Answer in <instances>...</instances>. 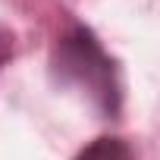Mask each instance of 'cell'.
<instances>
[{"instance_id":"3","label":"cell","mask_w":160,"mask_h":160,"mask_svg":"<svg viewBox=\"0 0 160 160\" xmlns=\"http://www.w3.org/2000/svg\"><path fill=\"white\" fill-rule=\"evenodd\" d=\"M16 53V35L7 28V25H0V69H3Z\"/></svg>"},{"instance_id":"1","label":"cell","mask_w":160,"mask_h":160,"mask_svg":"<svg viewBox=\"0 0 160 160\" xmlns=\"http://www.w3.org/2000/svg\"><path fill=\"white\" fill-rule=\"evenodd\" d=\"M50 75L57 85L82 91L104 119L119 116L122 110L119 63L107 53L101 38L85 22L72 19L66 32L57 38L50 50Z\"/></svg>"},{"instance_id":"2","label":"cell","mask_w":160,"mask_h":160,"mask_svg":"<svg viewBox=\"0 0 160 160\" xmlns=\"http://www.w3.org/2000/svg\"><path fill=\"white\" fill-rule=\"evenodd\" d=\"M72 160H135V151L119 135H101V138L88 141Z\"/></svg>"}]
</instances>
